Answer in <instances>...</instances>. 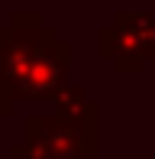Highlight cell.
Instances as JSON below:
<instances>
[{
	"label": "cell",
	"instance_id": "1",
	"mask_svg": "<svg viewBox=\"0 0 155 159\" xmlns=\"http://www.w3.org/2000/svg\"><path fill=\"white\" fill-rule=\"evenodd\" d=\"M100 104L87 101L78 117H26V140L10 146V159H97Z\"/></svg>",
	"mask_w": 155,
	"mask_h": 159
},
{
	"label": "cell",
	"instance_id": "2",
	"mask_svg": "<svg viewBox=\"0 0 155 159\" xmlns=\"http://www.w3.org/2000/svg\"><path fill=\"white\" fill-rule=\"evenodd\" d=\"M55 36L58 33L42 23L36 10L29 13L16 10L10 16V23L0 26V84L10 91V98H13V88L19 84V78L29 71L36 52Z\"/></svg>",
	"mask_w": 155,
	"mask_h": 159
},
{
	"label": "cell",
	"instance_id": "3",
	"mask_svg": "<svg viewBox=\"0 0 155 159\" xmlns=\"http://www.w3.org/2000/svg\"><path fill=\"white\" fill-rule=\"evenodd\" d=\"M68 68H71V42L58 39V36L48 39L36 52L29 71L13 88V104H19V101H52V94L65 84Z\"/></svg>",
	"mask_w": 155,
	"mask_h": 159
},
{
	"label": "cell",
	"instance_id": "4",
	"mask_svg": "<svg viewBox=\"0 0 155 159\" xmlns=\"http://www.w3.org/2000/svg\"><path fill=\"white\" fill-rule=\"evenodd\" d=\"M87 91L84 84H61L58 91L52 94V107H55V117H78V114L87 107Z\"/></svg>",
	"mask_w": 155,
	"mask_h": 159
},
{
	"label": "cell",
	"instance_id": "5",
	"mask_svg": "<svg viewBox=\"0 0 155 159\" xmlns=\"http://www.w3.org/2000/svg\"><path fill=\"white\" fill-rule=\"evenodd\" d=\"M113 26L132 33L136 39H142L145 42V55L152 52V42H155V16H149V13H116V16H113Z\"/></svg>",
	"mask_w": 155,
	"mask_h": 159
},
{
	"label": "cell",
	"instance_id": "6",
	"mask_svg": "<svg viewBox=\"0 0 155 159\" xmlns=\"http://www.w3.org/2000/svg\"><path fill=\"white\" fill-rule=\"evenodd\" d=\"M6 114H13V98H10V91L0 84V117H6Z\"/></svg>",
	"mask_w": 155,
	"mask_h": 159
},
{
	"label": "cell",
	"instance_id": "7",
	"mask_svg": "<svg viewBox=\"0 0 155 159\" xmlns=\"http://www.w3.org/2000/svg\"><path fill=\"white\" fill-rule=\"evenodd\" d=\"M152 62H155V59H152Z\"/></svg>",
	"mask_w": 155,
	"mask_h": 159
}]
</instances>
